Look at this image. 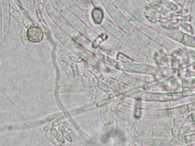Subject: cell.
I'll return each mask as SVG.
<instances>
[{
	"instance_id": "1",
	"label": "cell",
	"mask_w": 195,
	"mask_h": 146,
	"mask_svg": "<svg viewBox=\"0 0 195 146\" xmlns=\"http://www.w3.org/2000/svg\"><path fill=\"white\" fill-rule=\"evenodd\" d=\"M26 36L31 42H40L43 39V31L38 26H31L26 31Z\"/></svg>"
},
{
	"instance_id": "2",
	"label": "cell",
	"mask_w": 195,
	"mask_h": 146,
	"mask_svg": "<svg viewBox=\"0 0 195 146\" xmlns=\"http://www.w3.org/2000/svg\"><path fill=\"white\" fill-rule=\"evenodd\" d=\"M45 137L47 139V140H48L49 142H50L52 144H53V145L56 146H61V143L58 141L56 140L55 138H54L53 136L51 135L50 134L46 133V134H45Z\"/></svg>"
},
{
	"instance_id": "3",
	"label": "cell",
	"mask_w": 195,
	"mask_h": 146,
	"mask_svg": "<svg viewBox=\"0 0 195 146\" xmlns=\"http://www.w3.org/2000/svg\"><path fill=\"white\" fill-rule=\"evenodd\" d=\"M52 134L53 135V136H54L55 139L57 141H58L60 143H64V139L62 138L60 135H59L58 133H57V131L55 130H52Z\"/></svg>"
}]
</instances>
